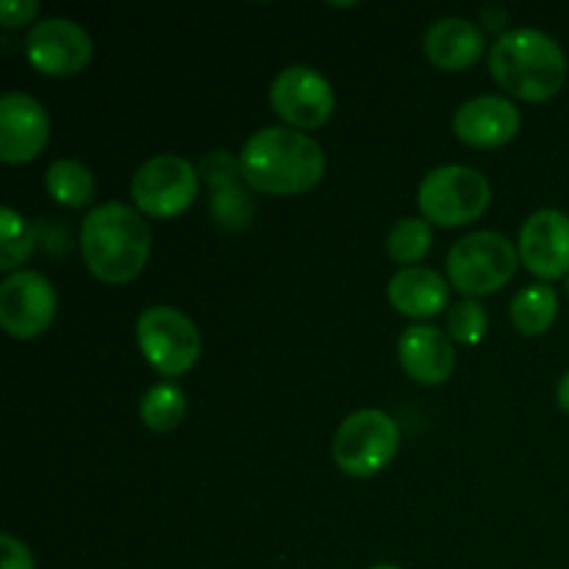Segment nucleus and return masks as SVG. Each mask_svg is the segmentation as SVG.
<instances>
[{"label":"nucleus","instance_id":"nucleus-1","mask_svg":"<svg viewBox=\"0 0 569 569\" xmlns=\"http://www.w3.org/2000/svg\"><path fill=\"white\" fill-rule=\"evenodd\" d=\"M78 248L89 276L109 287H122L142 276L153 250V231L148 217L133 206L109 200L92 206L81 220Z\"/></svg>","mask_w":569,"mask_h":569},{"label":"nucleus","instance_id":"nucleus-2","mask_svg":"<svg viewBox=\"0 0 569 569\" xmlns=\"http://www.w3.org/2000/svg\"><path fill=\"white\" fill-rule=\"evenodd\" d=\"M242 178L250 189L270 198L306 194L326 176L320 142L287 126H267L250 133L239 153Z\"/></svg>","mask_w":569,"mask_h":569},{"label":"nucleus","instance_id":"nucleus-3","mask_svg":"<svg viewBox=\"0 0 569 569\" xmlns=\"http://www.w3.org/2000/svg\"><path fill=\"white\" fill-rule=\"evenodd\" d=\"M489 76L506 98L545 103L567 83V53L539 28H509L489 48Z\"/></svg>","mask_w":569,"mask_h":569},{"label":"nucleus","instance_id":"nucleus-4","mask_svg":"<svg viewBox=\"0 0 569 569\" xmlns=\"http://www.w3.org/2000/svg\"><path fill=\"white\" fill-rule=\"evenodd\" d=\"M492 206V187L483 172L467 164H442L417 187L422 220L439 228H465L478 222Z\"/></svg>","mask_w":569,"mask_h":569},{"label":"nucleus","instance_id":"nucleus-5","mask_svg":"<svg viewBox=\"0 0 569 569\" xmlns=\"http://www.w3.org/2000/svg\"><path fill=\"white\" fill-rule=\"evenodd\" d=\"M448 283L465 298L478 300L500 292L520 270V253L509 237L498 231H472L448 253Z\"/></svg>","mask_w":569,"mask_h":569},{"label":"nucleus","instance_id":"nucleus-6","mask_svg":"<svg viewBox=\"0 0 569 569\" xmlns=\"http://www.w3.org/2000/svg\"><path fill=\"white\" fill-rule=\"evenodd\" d=\"M144 361L164 378H181L203 356V337L189 315L176 306H148L133 326Z\"/></svg>","mask_w":569,"mask_h":569},{"label":"nucleus","instance_id":"nucleus-7","mask_svg":"<svg viewBox=\"0 0 569 569\" xmlns=\"http://www.w3.org/2000/svg\"><path fill=\"white\" fill-rule=\"evenodd\" d=\"M400 450V426L381 409H359L339 422L331 442L333 465L348 478H372Z\"/></svg>","mask_w":569,"mask_h":569},{"label":"nucleus","instance_id":"nucleus-8","mask_svg":"<svg viewBox=\"0 0 569 569\" xmlns=\"http://www.w3.org/2000/svg\"><path fill=\"white\" fill-rule=\"evenodd\" d=\"M200 192V170L178 153L144 161L131 178L133 209L148 220H176L187 214Z\"/></svg>","mask_w":569,"mask_h":569},{"label":"nucleus","instance_id":"nucleus-9","mask_svg":"<svg viewBox=\"0 0 569 569\" xmlns=\"http://www.w3.org/2000/svg\"><path fill=\"white\" fill-rule=\"evenodd\" d=\"M270 106L283 126L306 133L331 122L337 111V92L315 67L289 64L272 81Z\"/></svg>","mask_w":569,"mask_h":569},{"label":"nucleus","instance_id":"nucleus-10","mask_svg":"<svg viewBox=\"0 0 569 569\" xmlns=\"http://www.w3.org/2000/svg\"><path fill=\"white\" fill-rule=\"evenodd\" d=\"M26 59L39 76H81L94 56V42L87 28L67 17H44L26 33Z\"/></svg>","mask_w":569,"mask_h":569},{"label":"nucleus","instance_id":"nucleus-11","mask_svg":"<svg viewBox=\"0 0 569 569\" xmlns=\"http://www.w3.org/2000/svg\"><path fill=\"white\" fill-rule=\"evenodd\" d=\"M56 311H59V295L42 272H11L0 283V328L17 342L42 337L53 326Z\"/></svg>","mask_w":569,"mask_h":569},{"label":"nucleus","instance_id":"nucleus-12","mask_svg":"<svg viewBox=\"0 0 569 569\" xmlns=\"http://www.w3.org/2000/svg\"><path fill=\"white\" fill-rule=\"evenodd\" d=\"M520 264L542 283L569 276V214L559 209H539L522 222L517 239Z\"/></svg>","mask_w":569,"mask_h":569},{"label":"nucleus","instance_id":"nucleus-13","mask_svg":"<svg viewBox=\"0 0 569 569\" xmlns=\"http://www.w3.org/2000/svg\"><path fill=\"white\" fill-rule=\"evenodd\" d=\"M50 142L48 109L33 94L6 92L0 98V161L6 167L31 164Z\"/></svg>","mask_w":569,"mask_h":569},{"label":"nucleus","instance_id":"nucleus-14","mask_svg":"<svg viewBox=\"0 0 569 569\" xmlns=\"http://www.w3.org/2000/svg\"><path fill=\"white\" fill-rule=\"evenodd\" d=\"M520 128V109L506 94H478L461 103L453 114V133L467 148H503L517 139Z\"/></svg>","mask_w":569,"mask_h":569},{"label":"nucleus","instance_id":"nucleus-15","mask_svg":"<svg viewBox=\"0 0 569 569\" xmlns=\"http://www.w3.org/2000/svg\"><path fill=\"white\" fill-rule=\"evenodd\" d=\"M398 361L420 387H442L456 370V345L431 322H411L398 339Z\"/></svg>","mask_w":569,"mask_h":569},{"label":"nucleus","instance_id":"nucleus-16","mask_svg":"<svg viewBox=\"0 0 569 569\" xmlns=\"http://www.w3.org/2000/svg\"><path fill=\"white\" fill-rule=\"evenodd\" d=\"M422 53L437 70L465 72L487 53V33L465 17H442L422 37Z\"/></svg>","mask_w":569,"mask_h":569},{"label":"nucleus","instance_id":"nucleus-17","mask_svg":"<svg viewBox=\"0 0 569 569\" xmlns=\"http://www.w3.org/2000/svg\"><path fill=\"white\" fill-rule=\"evenodd\" d=\"M387 298L398 315L426 322L445 315L450 306V283L431 267H403L389 278Z\"/></svg>","mask_w":569,"mask_h":569},{"label":"nucleus","instance_id":"nucleus-18","mask_svg":"<svg viewBox=\"0 0 569 569\" xmlns=\"http://www.w3.org/2000/svg\"><path fill=\"white\" fill-rule=\"evenodd\" d=\"M509 317L520 337H545L559 317V295L550 283H531L515 295Z\"/></svg>","mask_w":569,"mask_h":569},{"label":"nucleus","instance_id":"nucleus-19","mask_svg":"<svg viewBox=\"0 0 569 569\" xmlns=\"http://www.w3.org/2000/svg\"><path fill=\"white\" fill-rule=\"evenodd\" d=\"M44 192L64 209H87L98 194V183L83 161L56 159L44 172Z\"/></svg>","mask_w":569,"mask_h":569},{"label":"nucleus","instance_id":"nucleus-20","mask_svg":"<svg viewBox=\"0 0 569 569\" xmlns=\"http://www.w3.org/2000/svg\"><path fill=\"white\" fill-rule=\"evenodd\" d=\"M139 417H142L144 428L153 433L176 431L187 417V395L172 381L153 383L139 400Z\"/></svg>","mask_w":569,"mask_h":569},{"label":"nucleus","instance_id":"nucleus-21","mask_svg":"<svg viewBox=\"0 0 569 569\" xmlns=\"http://www.w3.org/2000/svg\"><path fill=\"white\" fill-rule=\"evenodd\" d=\"M433 228L422 217H403L392 226L387 237V253L400 267H420V261L431 253Z\"/></svg>","mask_w":569,"mask_h":569},{"label":"nucleus","instance_id":"nucleus-22","mask_svg":"<svg viewBox=\"0 0 569 569\" xmlns=\"http://www.w3.org/2000/svg\"><path fill=\"white\" fill-rule=\"evenodd\" d=\"M487 326L489 317L481 300L465 298L445 317V331H448V337L453 339V345H465V348H472V345L481 342L483 333H487Z\"/></svg>","mask_w":569,"mask_h":569},{"label":"nucleus","instance_id":"nucleus-23","mask_svg":"<svg viewBox=\"0 0 569 569\" xmlns=\"http://www.w3.org/2000/svg\"><path fill=\"white\" fill-rule=\"evenodd\" d=\"M211 217L220 228L242 231L253 222V203H250V198L242 192L239 183H231V187L211 192Z\"/></svg>","mask_w":569,"mask_h":569},{"label":"nucleus","instance_id":"nucleus-24","mask_svg":"<svg viewBox=\"0 0 569 569\" xmlns=\"http://www.w3.org/2000/svg\"><path fill=\"white\" fill-rule=\"evenodd\" d=\"M200 181H206L214 189L231 187V183H242V164L239 156H231L228 150H211L203 161H200Z\"/></svg>","mask_w":569,"mask_h":569},{"label":"nucleus","instance_id":"nucleus-25","mask_svg":"<svg viewBox=\"0 0 569 569\" xmlns=\"http://www.w3.org/2000/svg\"><path fill=\"white\" fill-rule=\"evenodd\" d=\"M48 231L50 228L44 226V222H33V226L28 228L20 239H14L11 244H0V270L9 272V276L11 272H20V267L26 264V261L33 256V250H37L42 233H48Z\"/></svg>","mask_w":569,"mask_h":569},{"label":"nucleus","instance_id":"nucleus-26","mask_svg":"<svg viewBox=\"0 0 569 569\" xmlns=\"http://www.w3.org/2000/svg\"><path fill=\"white\" fill-rule=\"evenodd\" d=\"M42 11V6L37 0H3L0 3V26L6 31H14V28H26V26H37V14Z\"/></svg>","mask_w":569,"mask_h":569},{"label":"nucleus","instance_id":"nucleus-27","mask_svg":"<svg viewBox=\"0 0 569 569\" xmlns=\"http://www.w3.org/2000/svg\"><path fill=\"white\" fill-rule=\"evenodd\" d=\"M0 569H37L31 548L14 533L0 537Z\"/></svg>","mask_w":569,"mask_h":569},{"label":"nucleus","instance_id":"nucleus-28","mask_svg":"<svg viewBox=\"0 0 569 569\" xmlns=\"http://www.w3.org/2000/svg\"><path fill=\"white\" fill-rule=\"evenodd\" d=\"M28 228H31V222H28L26 217L17 214L11 206H3V211H0V244H11L14 239H20Z\"/></svg>","mask_w":569,"mask_h":569},{"label":"nucleus","instance_id":"nucleus-29","mask_svg":"<svg viewBox=\"0 0 569 569\" xmlns=\"http://www.w3.org/2000/svg\"><path fill=\"white\" fill-rule=\"evenodd\" d=\"M483 14V28L487 31H500V37L506 33V11L500 6H489V9L481 11Z\"/></svg>","mask_w":569,"mask_h":569},{"label":"nucleus","instance_id":"nucleus-30","mask_svg":"<svg viewBox=\"0 0 569 569\" xmlns=\"http://www.w3.org/2000/svg\"><path fill=\"white\" fill-rule=\"evenodd\" d=\"M556 403H559V409L569 415V370L561 376L559 387H556Z\"/></svg>","mask_w":569,"mask_h":569},{"label":"nucleus","instance_id":"nucleus-31","mask_svg":"<svg viewBox=\"0 0 569 569\" xmlns=\"http://www.w3.org/2000/svg\"><path fill=\"white\" fill-rule=\"evenodd\" d=\"M370 569H403V567H398V565H376V567H370Z\"/></svg>","mask_w":569,"mask_h":569},{"label":"nucleus","instance_id":"nucleus-32","mask_svg":"<svg viewBox=\"0 0 569 569\" xmlns=\"http://www.w3.org/2000/svg\"><path fill=\"white\" fill-rule=\"evenodd\" d=\"M565 281H567V295H569V276L565 278Z\"/></svg>","mask_w":569,"mask_h":569}]
</instances>
